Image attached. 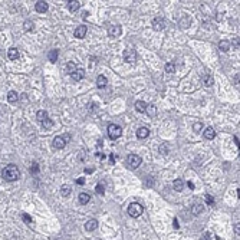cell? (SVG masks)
<instances>
[{
    "label": "cell",
    "instance_id": "cell-35",
    "mask_svg": "<svg viewBox=\"0 0 240 240\" xmlns=\"http://www.w3.org/2000/svg\"><path fill=\"white\" fill-rule=\"evenodd\" d=\"M201 130H203V124H201V122H196V124L193 125V131L196 132V134H198Z\"/></svg>",
    "mask_w": 240,
    "mask_h": 240
},
{
    "label": "cell",
    "instance_id": "cell-43",
    "mask_svg": "<svg viewBox=\"0 0 240 240\" xmlns=\"http://www.w3.org/2000/svg\"><path fill=\"white\" fill-rule=\"evenodd\" d=\"M188 188H190V190H194V183L188 181Z\"/></svg>",
    "mask_w": 240,
    "mask_h": 240
},
{
    "label": "cell",
    "instance_id": "cell-11",
    "mask_svg": "<svg viewBox=\"0 0 240 240\" xmlns=\"http://www.w3.org/2000/svg\"><path fill=\"white\" fill-rule=\"evenodd\" d=\"M98 229V220H95V218H91V220H88L86 224H85V230L86 231H94V230Z\"/></svg>",
    "mask_w": 240,
    "mask_h": 240
},
{
    "label": "cell",
    "instance_id": "cell-47",
    "mask_svg": "<svg viewBox=\"0 0 240 240\" xmlns=\"http://www.w3.org/2000/svg\"><path fill=\"white\" fill-rule=\"evenodd\" d=\"M234 144H236L237 148H239V137H234Z\"/></svg>",
    "mask_w": 240,
    "mask_h": 240
},
{
    "label": "cell",
    "instance_id": "cell-12",
    "mask_svg": "<svg viewBox=\"0 0 240 240\" xmlns=\"http://www.w3.org/2000/svg\"><path fill=\"white\" fill-rule=\"evenodd\" d=\"M178 25H180V27L187 29V27H190V26H191V19H190L188 16H181V17H180V20H178Z\"/></svg>",
    "mask_w": 240,
    "mask_h": 240
},
{
    "label": "cell",
    "instance_id": "cell-16",
    "mask_svg": "<svg viewBox=\"0 0 240 240\" xmlns=\"http://www.w3.org/2000/svg\"><path fill=\"white\" fill-rule=\"evenodd\" d=\"M7 58H9L10 61H17V59H19V49L10 48V49L7 50Z\"/></svg>",
    "mask_w": 240,
    "mask_h": 240
},
{
    "label": "cell",
    "instance_id": "cell-40",
    "mask_svg": "<svg viewBox=\"0 0 240 240\" xmlns=\"http://www.w3.org/2000/svg\"><path fill=\"white\" fill-rule=\"evenodd\" d=\"M76 183H78V184H79V186H82V184L85 183V180H84V178L81 177V178H78V180H76Z\"/></svg>",
    "mask_w": 240,
    "mask_h": 240
},
{
    "label": "cell",
    "instance_id": "cell-18",
    "mask_svg": "<svg viewBox=\"0 0 240 240\" xmlns=\"http://www.w3.org/2000/svg\"><path fill=\"white\" fill-rule=\"evenodd\" d=\"M79 7H81V1H78V0H69L68 1V9L71 12H76Z\"/></svg>",
    "mask_w": 240,
    "mask_h": 240
},
{
    "label": "cell",
    "instance_id": "cell-6",
    "mask_svg": "<svg viewBox=\"0 0 240 240\" xmlns=\"http://www.w3.org/2000/svg\"><path fill=\"white\" fill-rule=\"evenodd\" d=\"M86 32H88V27L85 25H81V26H78L76 29H75L74 35H75L76 39H84V37L86 36Z\"/></svg>",
    "mask_w": 240,
    "mask_h": 240
},
{
    "label": "cell",
    "instance_id": "cell-14",
    "mask_svg": "<svg viewBox=\"0 0 240 240\" xmlns=\"http://www.w3.org/2000/svg\"><path fill=\"white\" fill-rule=\"evenodd\" d=\"M148 135H150V130H148L147 127H141V128H138V130H137V137H138L140 140L147 138Z\"/></svg>",
    "mask_w": 240,
    "mask_h": 240
},
{
    "label": "cell",
    "instance_id": "cell-19",
    "mask_svg": "<svg viewBox=\"0 0 240 240\" xmlns=\"http://www.w3.org/2000/svg\"><path fill=\"white\" fill-rule=\"evenodd\" d=\"M173 187H174L175 191H181L184 188V181L181 178H177V180H174V183H173Z\"/></svg>",
    "mask_w": 240,
    "mask_h": 240
},
{
    "label": "cell",
    "instance_id": "cell-31",
    "mask_svg": "<svg viewBox=\"0 0 240 240\" xmlns=\"http://www.w3.org/2000/svg\"><path fill=\"white\" fill-rule=\"evenodd\" d=\"M165 72L167 74H174L175 72V66L173 62H168V63H165Z\"/></svg>",
    "mask_w": 240,
    "mask_h": 240
},
{
    "label": "cell",
    "instance_id": "cell-13",
    "mask_svg": "<svg viewBox=\"0 0 240 240\" xmlns=\"http://www.w3.org/2000/svg\"><path fill=\"white\" fill-rule=\"evenodd\" d=\"M201 81H203V85H204V86H207V88H210L213 84H214V78L211 76L210 74H204V75H203V78H201Z\"/></svg>",
    "mask_w": 240,
    "mask_h": 240
},
{
    "label": "cell",
    "instance_id": "cell-23",
    "mask_svg": "<svg viewBox=\"0 0 240 240\" xmlns=\"http://www.w3.org/2000/svg\"><path fill=\"white\" fill-rule=\"evenodd\" d=\"M91 201V196L89 194H86V193H81L79 194V203L81 204H88Z\"/></svg>",
    "mask_w": 240,
    "mask_h": 240
},
{
    "label": "cell",
    "instance_id": "cell-29",
    "mask_svg": "<svg viewBox=\"0 0 240 240\" xmlns=\"http://www.w3.org/2000/svg\"><path fill=\"white\" fill-rule=\"evenodd\" d=\"M42 127H43L45 130H49V128H52V127H53V121L50 120V118H46L45 121H42Z\"/></svg>",
    "mask_w": 240,
    "mask_h": 240
},
{
    "label": "cell",
    "instance_id": "cell-44",
    "mask_svg": "<svg viewBox=\"0 0 240 240\" xmlns=\"http://www.w3.org/2000/svg\"><path fill=\"white\" fill-rule=\"evenodd\" d=\"M85 173H86V174H91V173H94V170H92V168H85Z\"/></svg>",
    "mask_w": 240,
    "mask_h": 240
},
{
    "label": "cell",
    "instance_id": "cell-5",
    "mask_svg": "<svg viewBox=\"0 0 240 240\" xmlns=\"http://www.w3.org/2000/svg\"><path fill=\"white\" fill-rule=\"evenodd\" d=\"M124 61L127 62V63H134L135 62V59H137V53H135V50L134 49H125L124 50Z\"/></svg>",
    "mask_w": 240,
    "mask_h": 240
},
{
    "label": "cell",
    "instance_id": "cell-7",
    "mask_svg": "<svg viewBox=\"0 0 240 240\" xmlns=\"http://www.w3.org/2000/svg\"><path fill=\"white\" fill-rule=\"evenodd\" d=\"M108 35L111 36V37H120L121 35H122V27L118 26V25H114V26L109 27Z\"/></svg>",
    "mask_w": 240,
    "mask_h": 240
},
{
    "label": "cell",
    "instance_id": "cell-25",
    "mask_svg": "<svg viewBox=\"0 0 240 240\" xmlns=\"http://www.w3.org/2000/svg\"><path fill=\"white\" fill-rule=\"evenodd\" d=\"M218 48H220V50L227 52L230 49V42L229 40H220V42H218Z\"/></svg>",
    "mask_w": 240,
    "mask_h": 240
},
{
    "label": "cell",
    "instance_id": "cell-8",
    "mask_svg": "<svg viewBox=\"0 0 240 240\" xmlns=\"http://www.w3.org/2000/svg\"><path fill=\"white\" fill-rule=\"evenodd\" d=\"M35 9H36L37 13H45V12H48V9H49V4H48V1L40 0V1H36Z\"/></svg>",
    "mask_w": 240,
    "mask_h": 240
},
{
    "label": "cell",
    "instance_id": "cell-33",
    "mask_svg": "<svg viewBox=\"0 0 240 240\" xmlns=\"http://www.w3.org/2000/svg\"><path fill=\"white\" fill-rule=\"evenodd\" d=\"M61 194H62V196H69V194H71V187H69V186H62V187H61Z\"/></svg>",
    "mask_w": 240,
    "mask_h": 240
},
{
    "label": "cell",
    "instance_id": "cell-38",
    "mask_svg": "<svg viewBox=\"0 0 240 240\" xmlns=\"http://www.w3.org/2000/svg\"><path fill=\"white\" fill-rule=\"evenodd\" d=\"M95 190H97V193H98V194H104V193H105V190H104V186H102V184H98Z\"/></svg>",
    "mask_w": 240,
    "mask_h": 240
},
{
    "label": "cell",
    "instance_id": "cell-46",
    "mask_svg": "<svg viewBox=\"0 0 240 240\" xmlns=\"http://www.w3.org/2000/svg\"><path fill=\"white\" fill-rule=\"evenodd\" d=\"M174 229H178V220L174 218Z\"/></svg>",
    "mask_w": 240,
    "mask_h": 240
},
{
    "label": "cell",
    "instance_id": "cell-32",
    "mask_svg": "<svg viewBox=\"0 0 240 240\" xmlns=\"http://www.w3.org/2000/svg\"><path fill=\"white\" fill-rule=\"evenodd\" d=\"M29 171L32 173V174H36V173H39V164L36 163V161H33L30 164V168H29Z\"/></svg>",
    "mask_w": 240,
    "mask_h": 240
},
{
    "label": "cell",
    "instance_id": "cell-27",
    "mask_svg": "<svg viewBox=\"0 0 240 240\" xmlns=\"http://www.w3.org/2000/svg\"><path fill=\"white\" fill-rule=\"evenodd\" d=\"M36 118H37V121H45L46 118H48V112L45 111V109H40V111H37L36 112Z\"/></svg>",
    "mask_w": 240,
    "mask_h": 240
},
{
    "label": "cell",
    "instance_id": "cell-1",
    "mask_svg": "<svg viewBox=\"0 0 240 240\" xmlns=\"http://www.w3.org/2000/svg\"><path fill=\"white\" fill-rule=\"evenodd\" d=\"M1 175H3V178L6 181H16L19 178V175H20V171H19V168L16 165L10 164V165H7V167H4L1 170Z\"/></svg>",
    "mask_w": 240,
    "mask_h": 240
},
{
    "label": "cell",
    "instance_id": "cell-21",
    "mask_svg": "<svg viewBox=\"0 0 240 240\" xmlns=\"http://www.w3.org/2000/svg\"><path fill=\"white\" fill-rule=\"evenodd\" d=\"M203 210H204L203 204H194V206L191 207V213H193L194 216H198V214L203 213Z\"/></svg>",
    "mask_w": 240,
    "mask_h": 240
},
{
    "label": "cell",
    "instance_id": "cell-9",
    "mask_svg": "<svg viewBox=\"0 0 240 240\" xmlns=\"http://www.w3.org/2000/svg\"><path fill=\"white\" fill-rule=\"evenodd\" d=\"M153 27L155 30H163L165 27V22H164L163 17H155L153 19Z\"/></svg>",
    "mask_w": 240,
    "mask_h": 240
},
{
    "label": "cell",
    "instance_id": "cell-15",
    "mask_svg": "<svg viewBox=\"0 0 240 240\" xmlns=\"http://www.w3.org/2000/svg\"><path fill=\"white\" fill-rule=\"evenodd\" d=\"M71 76H72L74 81H82L84 76H85V71H84V69H76L75 72L71 74Z\"/></svg>",
    "mask_w": 240,
    "mask_h": 240
},
{
    "label": "cell",
    "instance_id": "cell-37",
    "mask_svg": "<svg viewBox=\"0 0 240 240\" xmlns=\"http://www.w3.org/2000/svg\"><path fill=\"white\" fill-rule=\"evenodd\" d=\"M22 217H23V220H25V223H26V224H30V223H32V217H30L29 214H26V213H23V216H22Z\"/></svg>",
    "mask_w": 240,
    "mask_h": 240
},
{
    "label": "cell",
    "instance_id": "cell-39",
    "mask_svg": "<svg viewBox=\"0 0 240 240\" xmlns=\"http://www.w3.org/2000/svg\"><path fill=\"white\" fill-rule=\"evenodd\" d=\"M206 203H207V204H213V197L207 194V196H206Z\"/></svg>",
    "mask_w": 240,
    "mask_h": 240
},
{
    "label": "cell",
    "instance_id": "cell-45",
    "mask_svg": "<svg viewBox=\"0 0 240 240\" xmlns=\"http://www.w3.org/2000/svg\"><path fill=\"white\" fill-rule=\"evenodd\" d=\"M109 161H111V164H114V163H115V157H114V155H111V157H109Z\"/></svg>",
    "mask_w": 240,
    "mask_h": 240
},
{
    "label": "cell",
    "instance_id": "cell-36",
    "mask_svg": "<svg viewBox=\"0 0 240 240\" xmlns=\"http://www.w3.org/2000/svg\"><path fill=\"white\" fill-rule=\"evenodd\" d=\"M168 151H170V145H168V144H163V145L160 147V153L161 154H167Z\"/></svg>",
    "mask_w": 240,
    "mask_h": 240
},
{
    "label": "cell",
    "instance_id": "cell-17",
    "mask_svg": "<svg viewBox=\"0 0 240 240\" xmlns=\"http://www.w3.org/2000/svg\"><path fill=\"white\" fill-rule=\"evenodd\" d=\"M203 135H204L206 140H213V138L216 137V131H214L213 127H207V128L204 130V132H203Z\"/></svg>",
    "mask_w": 240,
    "mask_h": 240
},
{
    "label": "cell",
    "instance_id": "cell-41",
    "mask_svg": "<svg viewBox=\"0 0 240 240\" xmlns=\"http://www.w3.org/2000/svg\"><path fill=\"white\" fill-rule=\"evenodd\" d=\"M233 45H234L236 48H239V37H236V39L233 40Z\"/></svg>",
    "mask_w": 240,
    "mask_h": 240
},
{
    "label": "cell",
    "instance_id": "cell-48",
    "mask_svg": "<svg viewBox=\"0 0 240 240\" xmlns=\"http://www.w3.org/2000/svg\"><path fill=\"white\" fill-rule=\"evenodd\" d=\"M82 17H84V19H86V17H88V12H84V13H82Z\"/></svg>",
    "mask_w": 240,
    "mask_h": 240
},
{
    "label": "cell",
    "instance_id": "cell-10",
    "mask_svg": "<svg viewBox=\"0 0 240 240\" xmlns=\"http://www.w3.org/2000/svg\"><path fill=\"white\" fill-rule=\"evenodd\" d=\"M52 145H53V148H56V150H62L66 145V141L63 140V137H55Z\"/></svg>",
    "mask_w": 240,
    "mask_h": 240
},
{
    "label": "cell",
    "instance_id": "cell-42",
    "mask_svg": "<svg viewBox=\"0 0 240 240\" xmlns=\"http://www.w3.org/2000/svg\"><path fill=\"white\" fill-rule=\"evenodd\" d=\"M208 239H210V233L207 231V233H204V236H203V240H208Z\"/></svg>",
    "mask_w": 240,
    "mask_h": 240
},
{
    "label": "cell",
    "instance_id": "cell-30",
    "mask_svg": "<svg viewBox=\"0 0 240 240\" xmlns=\"http://www.w3.org/2000/svg\"><path fill=\"white\" fill-rule=\"evenodd\" d=\"M23 29H25V32H32L33 30V22L32 20H26V22L23 23Z\"/></svg>",
    "mask_w": 240,
    "mask_h": 240
},
{
    "label": "cell",
    "instance_id": "cell-3",
    "mask_svg": "<svg viewBox=\"0 0 240 240\" xmlns=\"http://www.w3.org/2000/svg\"><path fill=\"white\" fill-rule=\"evenodd\" d=\"M142 211H144V207H142L140 203H132V204H130V207H128V214L131 217H140L142 214Z\"/></svg>",
    "mask_w": 240,
    "mask_h": 240
},
{
    "label": "cell",
    "instance_id": "cell-26",
    "mask_svg": "<svg viewBox=\"0 0 240 240\" xmlns=\"http://www.w3.org/2000/svg\"><path fill=\"white\" fill-rule=\"evenodd\" d=\"M19 99V94L16 92V91H10L9 94H7V101L9 102H16Z\"/></svg>",
    "mask_w": 240,
    "mask_h": 240
},
{
    "label": "cell",
    "instance_id": "cell-34",
    "mask_svg": "<svg viewBox=\"0 0 240 240\" xmlns=\"http://www.w3.org/2000/svg\"><path fill=\"white\" fill-rule=\"evenodd\" d=\"M66 69H68V74H72V72H75V71H76V65H75L74 62H68Z\"/></svg>",
    "mask_w": 240,
    "mask_h": 240
},
{
    "label": "cell",
    "instance_id": "cell-4",
    "mask_svg": "<svg viewBox=\"0 0 240 240\" xmlns=\"http://www.w3.org/2000/svg\"><path fill=\"white\" fill-rule=\"evenodd\" d=\"M127 163H128V165H130L131 168H138L140 164L142 163V160H141V157L137 155V154H130L128 158H127Z\"/></svg>",
    "mask_w": 240,
    "mask_h": 240
},
{
    "label": "cell",
    "instance_id": "cell-24",
    "mask_svg": "<svg viewBox=\"0 0 240 240\" xmlns=\"http://www.w3.org/2000/svg\"><path fill=\"white\" fill-rule=\"evenodd\" d=\"M135 109H137L138 112H145L147 104H145L144 101H137V102H135Z\"/></svg>",
    "mask_w": 240,
    "mask_h": 240
},
{
    "label": "cell",
    "instance_id": "cell-2",
    "mask_svg": "<svg viewBox=\"0 0 240 240\" xmlns=\"http://www.w3.org/2000/svg\"><path fill=\"white\" fill-rule=\"evenodd\" d=\"M121 134H122V128H121L120 125H117V124H109L108 125V137L111 140L120 138Z\"/></svg>",
    "mask_w": 240,
    "mask_h": 240
},
{
    "label": "cell",
    "instance_id": "cell-22",
    "mask_svg": "<svg viewBox=\"0 0 240 240\" xmlns=\"http://www.w3.org/2000/svg\"><path fill=\"white\" fill-rule=\"evenodd\" d=\"M58 55H59V50L58 49H53V50H50L49 53H48V58H49V61L55 63L56 61H58Z\"/></svg>",
    "mask_w": 240,
    "mask_h": 240
},
{
    "label": "cell",
    "instance_id": "cell-20",
    "mask_svg": "<svg viewBox=\"0 0 240 240\" xmlns=\"http://www.w3.org/2000/svg\"><path fill=\"white\" fill-rule=\"evenodd\" d=\"M107 84H108V81H107V78L104 76V75H99V76L97 78V86L98 88H105Z\"/></svg>",
    "mask_w": 240,
    "mask_h": 240
},
{
    "label": "cell",
    "instance_id": "cell-28",
    "mask_svg": "<svg viewBox=\"0 0 240 240\" xmlns=\"http://www.w3.org/2000/svg\"><path fill=\"white\" fill-rule=\"evenodd\" d=\"M145 112H147L150 117H155V115H157V108H155L154 105H147V109H145Z\"/></svg>",
    "mask_w": 240,
    "mask_h": 240
}]
</instances>
